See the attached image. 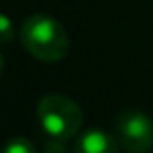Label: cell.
<instances>
[{
  "label": "cell",
  "mask_w": 153,
  "mask_h": 153,
  "mask_svg": "<svg viewBox=\"0 0 153 153\" xmlns=\"http://www.w3.org/2000/svg\"><path fill=\"white\" fill-rule=\"evenodd\" d=\"M74 149L76 153H120V143L116 136L93 128V130H85L78 136Z\"/></svg>",
  "instance_id": "obj_4"
},
{
  "label": "cell",
  "mask_w": 153,
  "mask_h": 153,
  "mask_svg": "<svg viewBox=\"0 0 153 153\" xmlns=\"http://www.w3.org/2000/svg\"><path fill=\"white\" fill-rule=\"evenodd\" d=\"M37 118L49 138L70 140L83 124V112L79 105L60 93H49L37 105Z\"/></svg>",
  "instance_id": "obj_2"
},
{
  "label": "cell",
  "mask_w": 153,
  "mask_h": 153,
  "mask_svg": "<svg viewBox=\"0 0 153 153\" xmlns=\"http://www.w3.org/2000/svg\"><path fill=\"white\" fill-rule=\"evenodd\" d=\"M114 136L128 153H147L153 147V120L146 112L128 108L114 122Z\"/></svg>",
  "instance_id": "obj_3"
},
{
  "label": "cell",
  "mask_w": 153,
  "mask_h": 153,
  "mask_svg": "<svg viewBox=\"0 0 153 153\" xmlns=\"http://www.w3.org/2000/svg\"><path fill=\"white\" fill-rule=\"evenodd\" d=\"M22 43L29 54L43 62H58L68 54V33L52 16L35 14L27 18L19 31Z\"/></svg>",
  "instance_id": "obj_1"
},
{
  "label": "cell",
  "mask_w": 153,
  "mask_h": 153,
  "mask_svg": "<svg viewBox=\"0 0 153 153\" xmlns=\"http://www.w3.org/2000/svg\"><path fill=\"white\" fill-rule=\"evenodd\" d=\"M2 70H4V56L0 54V74H2Z\"/></svg>",
  "instance_id": "obj_8"
},
{
  "label": "cell",
  "mask_w": 153,
  "mask_h": 153,
  "mask_svg": "<svg viewBox=\"0 0 153 153\" xmlns=\"http://www.w3.org/2000/svg\"><path fill=\"white\" fill-rule=\"evenodd\" d=\"M0 153H37V151H35V146L27 138L18 136V138L8 140V142L4 143V147H2Z\"/></svg>",
  "instance_id": "obj_5"
},
{
  "label": "cell",
  "mask_w": 153,
  "mask_h": 153,
  "mask_svg": "<svg viewBox=\"0 0 153 153\" xmlns=\"http://www.w3.org/2000/svg\"><path fill=\"white\" fill-rule=\"evenodd\" d=\"M14 35H16V29H14L12 19L6 14H0V45L10 43L14 39Z\"/></svg>",
  "instance_id": "obj_6"
},
{
  "label": "cell",
  "mask_w": 153,
  "mask_h": 153,
  "mask_svg": "<svg viewBox=\"0 0 153 153\" xmlns=\"http://www.w3.org/2000/svg\"><path fill=\"white\" fill-rule=\"evenodd\" d=\"M45 153H66V147H64V140L49 138V142L45 143Z\"/></svg>",
  "instance_id": "obj_7"
}]
</instances>
